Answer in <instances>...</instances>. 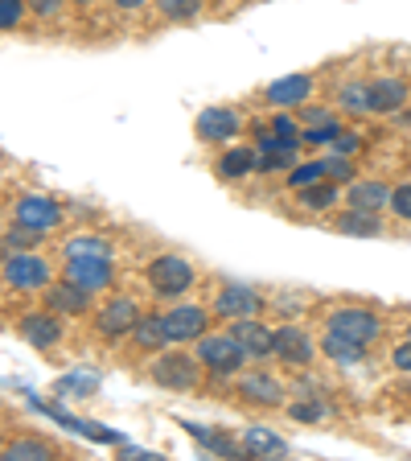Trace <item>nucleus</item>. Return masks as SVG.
Instances as JSON below:
<instances>
[{"mask_svg": "<svg viewBox=\"0 0 411 461\" xmlns=\"http://www.w3.org/2000/svg\"><path fill=\"white\" fill-rule=\"evenodd\" d=\"M153 384L165 392H193L201 379V358L185 355V350H156L153 358Z\"/></svg>", "mask_w": 411, "mask_h": 461, "instance_id": "obj_1", "label": "nucleus"}, {"mask_svg": "<svg viewBox=\"0 0 411 461\" xmlns=\"http://www.w3.org/2000/svg\"><path fill=\"white\" fill-rule=\"evenodd\" d=\"M326 330L329 334L350 338V342H358V346H371L374 338L383 334V317L362 309V305H345V309H334V313H329Z\"/></svg>", "mask_w": 411, "mask_h": 461, "instance_id": "obj_2", "label": "nucleus"}, {"mask_svg": "<svg viewBox=\"0 0 411 461\" xmlns=\"http://www.w3.org/2000/svg\"><path fill=\"white\" fill-rule=\"evenodd\" d=\"M198 358L206 371L214 375H235L243 363H247V350L239 346L235 334H201L198 338Z\"/></svg>", "mask_w": 411, "mask_h": 461, "instance_id": "obj_3", "label": "nucleus"}, {"mask_svg": "<svg viewBox=\"0 0 411 461\" xmlns=\"http://www.w3.org/2000/svg\"><path fill=\"white\" fill-rule=\"evenodd\" d=\"M4 285L17 288V293H41L49 288V259H41L38 251H13L4 259Z\"/></svg>", "mask_w": 411, "mask_h": 461, "instance_id": "obj_4", "label": "nucleus"}, {"mask_svg": "<svg viewBox=\"0 0 411 461\" xmlns=\"http://www.w3.org/2000/svg\"><path fill=\"white\" fill-rule=\"evenodd\" d=\"M148 288H153L156 297H182V293H190L193 288V268L190 259L182 256H156L153 264H148Z\"/></svg>", "mask_w": 411, "mask_h": 461, "instance_id": "obj_5", "label": "nucleus"}, {"mask_svg": "<svg viewBox=\"0 0 411 461\" xmlns=\"http://www.w3.org/2000/svg\"><path fill=\"white\" fill-rule=\"evenodd\" d=\"M13 219H17L21 227H33V230H41V235H49V230L62 222V206L49 202L46 194H21Z\"/></svg>", "mask_w": 411, "mask_h": 461, "instance_id": "obj_6", "label": "nucleus"}, {"mask_svg": "<svg viewBox=\"0 0 411 461\" xmlns=\"http://www.w3.org/2000/svg\"><path fill=\"white\" fill-rule=\"evenodd\" d=\"M230 334L239 338V346L247 350V358H272V350H276V330L264 326L255 313L235 317V321H230Z\"/></svg>", "mask_w": 411, "mask_h": 461, "instance_id": "obj_7", "label": "nucleus"}, {"mask_svg": "<svg viewBox=\"0 0 411 461\" xmlns=\"http://www.w3.org/2000/svg\"><path fill=\"white\" fill-rule=\"evenodd\" d=\"M140 305H136L132 297H112L103 309H99V334L103 338H124L136 330V321H140Z\"/></svg>", "mask_w": 411, "mask_h": 461, "instance_id": "obj_8", "label": "nucleus"}, {"mask_svg": "<svg viewBox=\"0 0 411 461\" xmlns=\"http://www.w3.org/2000/svg\"><path fill=\"white\" fill-rule=\"evenodd\" d=\"M313 355H317L313 338H308L300 326H280L276 330V350H272V358H280V363H288V366H308Z\"/></svg>", "mask_w": 411, "mask_h": 461, "instance_id": "obj_9", "label": "nucleus"}, {"mask_svg": "<svg viewBox=\"0 0 411 461\" xmlns=\"http://www.w3.org/2000/svg\"><path fill=\"white\" fill-rule=\"evenodd\" d=\"M193 128H198L201 140L222 144V140H230V136L239 132L243 120H239V112H235V107H206V112H198Z\"/></svg>", "mask_w": 411, "mask_h": 461, "instance_id": "obj_10", "label": "nucleus"}, {"mask_svg": "<svg viewBox=\"0 0 411 461\" xmlns=\"http://www.w3.org/2000/svg\"><path fill=\"white\" fill-rule=\"evenodd\" d=\"M165 321H169V334L173 342H193V338L206 334V326H210V313L201 305H177L165 313Z\"/></svg>", "mask_w": 411, "mask_h": 461, "instance_id": "obj_11", "label": "nucleus"}, {"mask_svg": "<svg viewBox=\"0 0 411 461\" xmlns=\"http://www.w3.org/2000/svg\"><path fill=\"white\" fill-rule=\"evenodd\" d=\"M259 293H251L247 285H222L219 288V297H214V313L219 317H251V313H259Z\"/></svg>", "mask_w": 411, "mask_h": 461, "instance_id": "obj_12", "label": "nucleus"}, {"mask_svg": "<svg viewBox=\"0 0 411 461\" xmlns=\"http://www.w3.org/2000/svg\"><path fill=\"white\" fill-rule=\"evenodd\" d=\"M112 256L107 259H67V280H75V285H83L86 293H103L107 285H112Z\"/></svg>", "mask_w": 411, "mask_h": 461, "instance_id": "obj_13", "label": "nucleus"}, {"mask_svg": "<svg viewBox=\"0 0 411 461\" xmlns=\"http://www.w3.org/2000/svg\"><path fill=\"white\" fill-rule=\"evenodd\" d=\"M308 95H313V78L308 75H284L276 83H268V91H264V99L272 107H300Z\"/></svg>", "mask_w": 411, "mask_h": 461, "instance_id": "obj_14", "label": "nucleus"}, {"mask_svg": "<svg viewBox=\"0 0 411 461\" xmlns=\"http://www.w3.org/2000/svg\"><path fill=\"white\" fill-rule=\"evenodd\" d=\"M21 338L29 346H38V350H49L62 338V321H58L54 309L49 313H29V317H21Z\"/></svg>", "mask_w": 411, "mask_h": 461, "instance_id": "obj_15", "label": "nucleus"}, {"mask_svg": "<svg viewBox=\"0 0 411 461\" xmlns=\"http://www.w3.org/2000/svg\"><path fill=\"white\" fill-rule=\"evenodd\" d=\"M46 305L54 309V313H86L91 309V293H86L83 285H75V280H62V285H49L46 288Z\"/></svg>", "mask_w": 411, "mask_h": 461, "instance_id": "obj_16", "label": "nucleus"}, {"mask_svg": "<svg viewBox=\"0 0 411 461\" xmlns=\"http://www.w3.org/2000/svg\"><path fill=\"white\" fill-rule=\"evenodd\" d=\"M239 395L247 403H264V408H276L280 400H284V387H280V379H272V375L255 371V375H243L239 379Z\"/></svg>", "mask_w": 411, "mask_h": 461, "instance_id": "obj_17", "label": "nucleus"}, {"mask_svg": "<svg viewBox=\"0 0 411 461\" xmlns=\"http://www.w3.org/2000/svg\"><path fill=\"white\" fill-rule=\"evenodd\" d=\"M132 342L140 346V350H148V355H156V350H165V346L173 342V334H169V321H165V317L144 313L140 321H136V330H132Z\"/></svg>", "mask_w": 411, "mask_h": 461, "instance_id": "obj_18", "label": "nucleus"}, {"mask_svg": "<svg viewBox=\"0 0 411 461\" xmlns=\"http://www.w3.org/2000/svg\"><path fill=\"white\" fill-rule=\"evenodd\" d=\"M345 202H350L354 211H383V206H391V185H383V182H350Z\"/></svg>", "mask_w": 411, "mask_h": 461, "instance_id": "obj_19", "label": "nucleus"}, {"mask_svg": "<svg viewBox=\"0 0 411 461\" xmlns=\"http://www.w3.org/2000/svg\"><path fill=\"white\" fill-rule=\"evenodd\" d=\"M243 453L247 457H288V441L268 429H247L243 432Z\"/></svg>", "mask_w": 411, "mask_h": 461, "instance_id": "obj_20", "label": "nucleus"}, {"mask_svg": "<svg viewBox=\"0 0 411 461\" xmlns=\"http://www.w3.org/2000/svg\"><path fill=\"white\" fill-rule=\"evenodd\" d=\"M342 194H345V190L334 182V177H321V182H313V185H305V190H297V198H300V206H305V211H334Z\"/></svg>", "mask_w": 411, "mask_h": 461, "instance_id": "obj_21", "label": "nucleus"}, {"mask_svg": "<svg viewBox=\"0 0 411 461\" xmlns=\"http://www.w3.org/2000/svg\"><path fill=\"white\" fill-rule=\"evenodd\" d=\"M407 99V83L399 78H374L371 83V107L374 112H399Z\"/></svg>", "mask_w": 411, "mask_h": 461, "instance_id": "obj_22", "label": "nucleus"}, {"mask_svg": "<svg viewBox=\"0 0 411 461\" xmlns=\"http://www.w3.org/2000/svg\"><path fill=\"white\" fill-rule=\"evenodd\" d=\"M334 227L342 230V235H366V240L383 235V222H379V214H374V211H354V206H350V211H345L342 219L334 222Z\"/></svg>", "mask_w": 411, "mask_h": 461, "instance_id": "obj_23", "label": "nucleus"}, {"mask_svg": "<svg viewBox=\"0 0 411 461\" xmlns=\"http://www.w3.org/2000/svg\"><path fill=\"white\" fill-rule=\"evenodd\" d=\"M321 350H326V358H334V363H342V366H354L366 358V346L350 342V338H342V334H329V330H326V338H321Z\"/></svg>", "mask_w": 411, "mask_h": 461, "instance_id": "obj_24", "label": "nucleus"}, {"mask_svg": "<svg viewBox=\"0 0 411 461\" xmlns=\"http://www.w3.org/2000/svg\"><path fill=\"white\" fill-rule=\"evenodd\" d=\"M182 424H185V432H190V437H198V441L206 445L210 453H219V457H247V453H243V445H235L230 437H222V432L198 429V424H190V420H182Z\"/></svg>", "mask_w": 411, "mask_h": 461, "instance_id": "obj_25", "label": "nucleus"}, {"mask_svg": "<svg viewBox=\"0 0 411 461\" xmlns=\"http://www.w3.org/2000/svg\"><path fill=\"white\" fill-rule=\"evenodd\" d=\"M251 169H255V153H251V149H227V153L219 157V173L222 177H230V182L247 177Z\"/></svg>", "mask_w": 411, "mask_h": 461, "instance_id": "obj_26", "label": "nucleus"}, {"mask_svg": "<svg viewBox=\"0 0 411 461\" xmlns=\"http://www.w3.org/2000/svg\"><path fill=\"white\" fill-rule=\"evenodd\" d=\"M112 256V243L103 235H78L67 243V259H107Z\"/></svg>", "mask_w": 411, "mask_h": 461, "instance_id": "obj_27", "label": "nucleus"}, {"mask_svg": "<svg viewBox=\"0 0 411 461\" xmlns=\"http://www.w3.org/2000/svg\"><path fill=\"white\" fill-rule=\"evenodd\" d=\"M46 457H54V449L46 441H38V437H21V441H13L4 449V461H46Z\"/></svg>", "mask_w": 411, "mask_h": 461, "instance_id": "obj_28", "label": "nucleus"}, {"mask_svg": "<svg viewBox=\"0 0 411 461\" xmlns=\"http://www.w3.org/2000/svg\"><path fill=\"white\" fill-rule=\"evenodd\" d=\"M337 104H342L345 112H374L371 107V83H345L342 95H337Z\"/></svg>", "mask_w": 411, "mask_h": 461, "instance_id": "obj_29", "label": "nucleus"}, {"mask_svg": "<svg viewBox=\"0 0 411 461\" xmlns=\"http://www.w3.org/2000/svg\"><path fill=\"white\" fill-rule=\"evenodd\" d=\"M321 177H326V161H305V165H292V169H288V185H292V190H305V185L321 182Z\"/></svg>", "mask_w": 411, "mask_h": 461, "instance_id": "obj_30", "label": "nucleus"}, {"mask_svg": "<svg viewBox=\"0 0 411 461\" xmlns=\"http://www.w3.org/2000/svg\"><path fill=\"white\" fill-rule=\"evenodd\" d=\"M165 21H193L201 13V0H156Z\"/></svg>", "mask_w": 411, "mask_h": 461, "instance_id": "obj_31", "label": "nucleus"}, {"mask_svg": "<svg viewBox=\"0 0 411 461\" xmlns=\"http://www.w3.org/2000/svg\"><path fill=\"white\" fill-rule=\"evenodd\" d=\"M326 177H334L337 185H342V182H354V161H350L345 153L326 157Z\"/></svg>", "mask_w": 411, "mask_h": 461, "instance_id": "obj_32", "label": "nucleus"}, {"mask_svg": "<svg viewBox=\"0 0 411 461\" xmlns=\"http://www.w3.org/2000/svg\"><path fill=\"white\" fill-rule=\"evenodd\" d=\"M38 240H41V230H33V227H21V222H17V227H13L9 235H4V248H13V251H29V248H33V243H38Z\"/></svg>", "mask_w": 411, "mask_h": 461, "instance_id": "obj_33", "label": "nucleus"}, {"mask_svg": "<svg viewBox=\"0 0 411 461\" xmlns=\"http://www.w3.org/2000/svg\"><path fill=\"white\" fill-rule=\"evenodd\" d=\"M288 412H292V420L313 424V420H321V416H326V403H317V400H297L292 408H288Z\"/></svg>", "mask_w": 411, "mask_h": 461, "instance_id": "obj_34", "label": "nucleus"}, {"mask_svg": "<svg viewBox=\"0 0 411 461\" xmlns=\"http://www.w3.org/2000/svg\"><path fill=\"white\" fill-rule=\"evenodd\" d=\"M337 132H342V124H337V120H329V124H317V128H308V132H300V140H305V144H334Z\"/></svg>", "mask_w": 411, "mask_h": 461, "instance_id": "obj_35", "label": "nucleus"}, {"mask_svg": "<svg viewBox=\"0 0 411 461\" xmlns=\"http://www.w3.org/2000/svg\"><path fill=\"white\" fill-rule=\"evenodd\" d=\"M95 392V375H75V379H62L58 395H91Z\"/></svg>", "mask_w": 411, "mask_h": 461, "instance_id": "obj_36", "label": "nucleus"}, {"mask_svg": "<svg viewBox=\"0 0 411 461\" xmlns=\"http://www.w3.org/2000/svg\"><path fill=\"white\" fill-rule=\"evenodd\" d=\"M25 17V0H0V29H17Z\"/></svg>", "mask_w": 411, "mask_h": 461, "instance_id": "obj_37", "label": "nucleus"}, {"mask_svg": "<svg viewBox=\"0 0 411 461\" xmlns=\"http://www.w3.org/2000/svg\"><path fill=\"white\" fill-rule=\"evenodd\" d=\"M391 211L399 214V219H411V182L391 190Z\"/></svg>", "mask_w": 411, "mask_h": 461, "instance_id": "obj_38", "label": "nucleus"}, {"mask_svg": "<svg viewBox=\"0 0 411 461\" xmlns=\"http://www.w3.org/2000/svg\"><path fill=\"white\" fill-rule=\"evenodd\" d=\"M62 5H67V0H29V9L38 13V17H58Z\"/></svg>", "mask_w": 411, "mask_h": 461, "instance_id": "obj_39", "label": "nucleus"}, {"mask_svg": "<svg viewBox=\"0 0 411 461\" xmlns=\"http://www.w3.org/2000/svg\"><path fill=\"white\" fill-rule=\"evenodd\" d=\"M268 128H272V132H280V136H300V124L292 120V115H276Z\"/></svg>", "mask_w": 411, "mask_h": 461, "instance_id": "obj_40", "label": "nucleus"}, {"mask_svg": "<svg viewBox=\"0 0 411 461\" xmlns=\"http://www.w3.org/2000/svg\"><path fill=\"white\" fill-rule=\"evenodd\" d=\"M391 363H395V371H411V338L391 350Z\"/></svg>", "mask_w": 411, "mask_h": 461, "instance_id": "obj_41", "label": "nucleus"}, {"mask_svg": "<svg viewBox=\"0 0 411 461\" xmlns=\"http://www.w3.org/2000/svg\"><path fill=\"white\" fill-rule=\"evenodd\" d=\"M358 144H362V136H358V132H337L334 149H337V153H345V157H350V153H354V149H358Z\"/></svg>", "mask_w": 411, "mask_h": 461, "instance_id": "obj_42", "label": "nucleus"}, {"mask_svg": "<svg viewBox=\"0 0 411 461\" xmlns=\"http://www.w3.org/2000/svg\"><path fill=\"white\" fill-rule=\"evenodd\" d=\"M300 120H305L308 128H317V124H329V120H334V115H329L326 107H305V112H300Z\"/></svg>", "mask_w": 411, "mask_h": 461, "instance_id": "obj_43", "label": "nucleus"}, {"mask_svg": "<svg viewBox=\"0 0 411 461\" xmlns=\"http://www.w3.org/2000/svg\"><path fill=\"white\" fill-rule=\"evenodd\" d=\"M112 5H120V9H144L148 0H112Z\"/></svg>", "mask_w": 411, "mask_h": 461, "instance_id": "obj_44", "label": "nucleus"}, {"mask_svg": "<svg viewBox=\"0 0 411 461\" xmlns=\"http://www.w3.org/2000/svg\"><path fill=\"white\" fill-rule=\"evenodd\" d=\"M75 5H91V0H75Z\"/></svg>", "mask_w": 411, "mask_h": 461, "instance_id": "obj_45", "label": "nucleus"}, {"mask_svg": "<svg viewBox=\"0 0 411 461\" xmlns=\"http://www.w3.org/2000/svg\"><path fill=\"white\" fill-rule=\"evenodd\" d=\"M407 338H411V326H407Z\"/></svg>", "mask_w": 411, "mask_h": 461, "instance_id": "obj_46", "label": "nucleus"}]
</instances>
